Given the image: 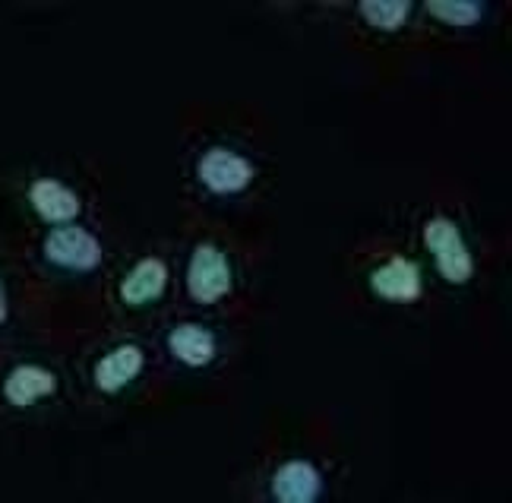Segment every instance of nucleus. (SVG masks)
<instances>
[{
	"instance_id": "2",
	"label": "nucleus",
	"mask_w": 512,
	"mask_h": 503,
	"mask_svg": "<svg viewBox=\"0 0 512 503\" xmlns=\"http://www.w3.org/2000/svg\"><path fill=\"white\" fill-rule=\"evenodd\" d=\"M45 260L61 269H73V273H86L102 260V247L86 228L61 225L45 238Z\"/></svg>"
},
{
	"instance_id": "12",
	"label": "nucleus",
	"mask_w": 512,
	"mask_h": 503,
	"mask_svg": "<svg viewBox=\"0 0 512 503\" xmlns=\"http://www.w3.org/2000/svg\"><path fill=\"white\" fill-rule=\"evenodd\" d=\"M411 13V4H405V0H364L361 4V16L367 19L370 26H377L383 32H396L405 26V19Z\"/></svg>"
},
{
	"instance_id": "5",
	"label": "nucleus",
	"mask_w": 512,
	"mask_h": 503,
	"mask_svg": "<svg viewBox=\"0 0 512 503\" xmlns=\"http://www.w3.org/2000/svg\"><path fill=\"white\" fill-rule=\"evenodd\" d=\"M29 203L38 212V219H45L51 225H67L76 219L80 212V200L70 187H64L61 181H51V178H38L29 187Z\"/></svg>"
},
{
	"instance_id": "6",
	"label": "nucleus",
	"mask_w": 512,
	"mask_h": 503,
	"mask_svg": "<svg viewBox=\"0 0 512 503\" xmlns=\"http://www.w3.org/2000/svg\"><path fill=\"white\" fill-rule=\"evenodd\" d=\"M54 390H57V377L48 367L38 364H19L4 380V399L16 405V409H29L32 402L51 396Z\"/></svg>"
},
{
	"instance_id": "14",
	"label": "nucleus",
	"mask_w": 512,
	"mask_h": 503,
	"mask_svg": "<svg viewBox=\"0 0 512 503\" xmlns=\"http://www.w3.org/2000/svg\"><path fill=\"white\" fill-rule=\"evenodd\" d=\"M7 320V295H4V285H0V326Z\"/></svg>"
},
{
	"instance_id": "11",
	"label": "nucleus",
	"mask_w": 512,
	"mask_h": 503,
	"mask_svg": "<svg viewBox=\"0 0 512 503\" xmlns=\"http://www.w3.org/2000/svg\"><path fill=\"white\" fill-rule=\"evenodd\" d=\"M168 348L177 361H184L190 367H203L212 361L215 355V342L212 336L203 330V326H193V323H184L177 326V330L168 336Z\"/></svg>"
},
{
	"instance_id": "1",
	"label": "nucleus",
	"mask_w": 512,
	"mask_h": 503,
	"mask_svg": "<svg viewBox=\"0 0 512 503\" xmlns=\"http://www.w3.org/2000/svg\"><path fill=\"white\" fill-rule=\"evenodd\" d=\"M424 241L433 250V260H437L440 276L452 285H462L475 273V260H471L468 247L459 235L456 222L449 219H430L424 228Z\"/></svg>"
},
{
	"instance_id": "3",
	"label": "nucleus",
	"mask_w": 512,
	"mask_h": 503,
	"mask_svg": "<svg viewBox=\"0 0 512 503\" xmlns=\"http://www.w3.org/2000/svg\"><path fill=\"white\" fill-rule=\"evenodd\" d=\"M187 288L200 304H212L231 288V269L225 254L215 244H200L193 250V260L187 269Z\"/></svg>"
},
{
	"instance_id": "13",
	"label": "nucleus",
	"mask_w": 512,
	"mask_h": 503,
	"mask_svg": "<svg viewBox=\"0 0 512 503\" xmlns=\"http://www.w3.org/2000/svg\"><path fill=\"white\" fill-rule=\"evenodd\" d=\"M427 13L443 19L446 26H475L481 19V4H468V0H430Z\"/></svg>"
},
{
	"instance_id": "8",
	"label": "nucleus",
	"mask_w": 512,
	"mask_h": 503,
	"mask_svg": "<svg viewBox=\"0 0 512 503\" xmlns=\"http://www.w3.org/2000/svg\"><path fill=\"white\" fill-rule=\"evenodd\" d=\"M323 478L310 462H285L272 478V494L282 503H313L320 497Z\"/></svg>"
},
{
	"instance_id": "7",
	"label": "nucleus",
	"mask_w": 512,
	"mask_h": 503,
	"mask_svg": "<svg viewBox=\"0 0 512 503\" xmlns=\"http://www.w3.org/2000/svg\"><path fill=\"white\" fill-rule=\"evenodd\" d=\"M370 288L389 301H411L421 295V269L405 257H392L370 276Z\"/></svg>"
},
{
	"instance_id": "9",
	"label": "nucleus",
	"mask_w": 512,
	"mask_h": 503,
	"mask_svg": "<svg viewBox=\"0 0 512 503\" xmlns=\"http://www.w3.org/2000/svg\"><path fill=\"white\" fill-rule=\"evenodd\" d=\"M143 371V352L136 345H121L95 364V386L105 393H117Z\"/></svg>"
},
{
	"instance_id": "10",
	"label": "nucleus",
	"mask_w": 512,
	"mask_h": 503,
	"mask_svg": "<svg viewBox=\"0 0 512 503\" xmlns=\"http://www.w3.org/2000/svg\"><path fill=\"white\" fill-rule=\"evenodd\" d=\"M165 282H168V269L162 260H140L136 263L124 285H121V298L130 304V307H143L149 301H155L162 292H165Z\"/></svg>"
},
{
	"instance_id": "4",
	"label": "nucleus",
	"mask_w": 512,
	"mask_h": 503,
	"mask_svg": "<svg viewBox=\"0 0 512 503\" xmlns=\"http://www.w3.org/2000/svg\"><path fill=\"white\" fill-rule=\"evenodd\" d=\"M200 181L215 193H238L253 181V168L231 149H209L200 159Z\"/></svg>"
}]
</instances>
